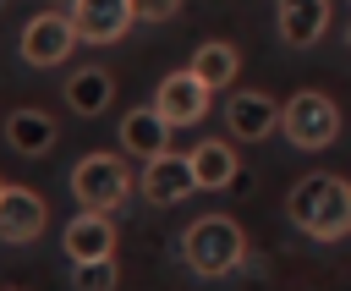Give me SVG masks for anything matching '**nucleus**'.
<instances>
[{
  "label": "nucleus",
  "mask_w": 351,
  "mask_h": 291,
  "mask_svg": "<svg viewBox=\"0 0 351 291\" xmlns=\"http://www.w3.org/2000/svg\"><path fill=\"white\" fill-rule=\"evenodd\" d=\"M71 286H77V291H115V286H121L115 253H110V258H82V264H71Z\"/></svg>",
  "instance_id": "a211bd4d"
},
{
  "label": "nucleus",
  "mask_w": 351,
  "mask_h": 291,
  "mask_svg": "<svg viewBox=\"0 0 351 291\" xmlns=\"http://www.w3.org/2000/svg\"><path fill=\"white\" fill-rule=\"evenodd\" d=\"M346 49H351V33H346Z\"/></svg>",
  "instance_id": "aec40b11"
},
{
  "label": "nucleus",
  "mask_w": 351,
  "mask_h": 291,
  "mask_svg": "<svg viewBox=\"0 0 351 291\" xmlns=\"http://www.w3.org/2000/svg\"><path fill=\"white\" fill-rule=\"evenodd\" d=\"M236 148L230 143H219V137H208V143H197L192 148V176H197V187H208V192H219V187H230L236 181Z\"/></svg>",
  "instance_id": "dca6fc26"
},
{
  "label": "nucleus",
  "mask_w": 351,
  "mask_h": 291,
  "mask_svg": "<svg viewBox=\"0 0 351 291\" xmlns=\"http://www.w3.org/2000/svg\"><path fill=\"white\" fill-rule=\"evenodd\" d=\"M71 192L82 209H121L126 192H132V165L110 148H93L71 165Z\"/></svg>",
  "instance_id": "7ed1b4c3"
},
{
  "label": "nucleus",
  "mask_w": 351,
  "mask_h": 291,
  "mask_svg": "<svg viewBox=\"0 0 351 291\" xmlns=\"http://www.w3.org/2000/svg\"><path fill=\"white\" fill-rule=\"evenodd\" d=\"M60 247H66L71 264H82V258H110V253H115V220H110L104 209H82V214L66 225Z\"/></svg>",
  "instance_id": "9b49d317"
},
{
  "label": "nucleus",
  "mask_w": 351,
  "mask_h": 291,
  "mask_svg": "<svg viewBox=\"0 0 351 291\" xmlns=\"http://www.w3.org/2000/svg\"><path fill=\"white\" fill-rule=\"evenodd\" d=\"M192 71L219 93V88H230V82H236V71H241V49H236V44H225V38H208V44H197Z\"/></svg>",
  "instance_id": "f3484780"
},
{
  "label": "nucleus",
  "mask_w": 351,
  "mask_h": 291,
  "mask_svg": "<svg viewBox=\"0 0 351 291\" xmlns=\"http://www.w3.org/2000/svg\"><path fill=\"white\" fill-rule=\"evenodd\" d=\"M55 137H60V126H55L49 110H38V104H22V110L5 115V143H11L16 154H49Z\"/></svg>",
  "instance_id": "4468645a"
},
{
  "label": "nucleus",
  "mask_w": 351,
  "mask_h": 291,
  "mask_svg": "<svg viewBox=\"0 0 351 291\" xmlns=\"http://www.w3.org/2000/svg\"><path fill=\"white\" fill-rule=\"evenodd\" d=\"M181 258H186L192 275L219 280V275L241 269V258H247V231H241L230 214H197V220L181 231Z\"/></svg>",
  "instance_id": "f03ea898"
},
{
  "label": "nucleus",
  "mask_w": 351,
  "mask_h": 291,
  "mask_svg": "<svg viewBox=\"0 0 351 291\" xmlns=\"http://www.w3.org/2000/svg\"><path fill=\"white\" fill-rule=\"evenodd\" d=\"M0 192H5V181H0Z\"/></svg>",
  "instance_id": "412c9836"
},
{
  "label": "nucleus",
  "mask_w": 351,
  "mask_h": 291,
  "mask_svg": "<svg viewBox=\"0 0 351 291\" xmlns=\"http://www.w3.org/2000/svg\"><path fill=\"white\" fill-rule=\"evenodd\" d=\"M280 132L296 143V148H329L340 137V104L318 88H302L280 104Z\"/></svg>",
  "instance_id": "20e7f679"
},
{
  "label": "nucleus",
  "mask_w": 351,
  "mask_h": 291,
  "mask_svg": "<svg viewBox=\"0 0 351 291\" xmlns=\"http://www.w3.org/2000/svg\"><path fill=\"white\" fill-rule=\"evenodd\" d=\"M208 93H214V88L186 66V71H170V77L154 88V110H159L170 126H197V121L208 115Z\"/></svg>",
  "instance_id": "39448f33"
},
{
  "label": "nucleus",
  "mask_w": 351,
  "mask_h": 291,
  "mask_svg": "<svg viewBox=\"0 0 351 291\" xmlns=\"http://www.w3.org/2000/svg\"><path fill=\"white\" fill-rule=\"evenodd\" d=\"M170 121L154 110V104H137V110H126L121 115V148L132 154V159H154V154H165L170 148Z\"/></svg>",
  "instance_id": "f8f14e48"
},
{
  "label": "nucleus",
  "mask_w": 351,
  "mask_h": 291,
  "mask_svg": "<svg viewBox=\"0 0 351 291\" xmlns=\"http://www.w3.org/2000/svg\"><path fill=\"white\" fill-rule=\"evenodd\" d=\"M274 22H280V38H285L291 49H307V44H318L324 27H329V0H280Z\"/></svg>",
  "instance_id": "ddd939ff"
},
{
  "label": "nucleus",
  "mask_w": 351,
  "mask_h": 291,
  "mask_svg": "<svg viewBox=\"0 0 351 291\" xmlns=\"http://www.w3.org/2000/svg\"><path fill=\"white\" fill-rule=\"evenodd\" d=\"M77 49V27L60 11H38L22 27V60L27 66H66V55Z\"/></svg>",
  "instance_id": "423d86ee"
},
{
  "label": "nucleus",
  "mask_w": 351,
  "mask_h": 291,
  "mask_svg": "<svg viewBox=\"0 0 351 291\" xmlns=\"http://www.w3.org/2000/svg\"><path fill=\"white\" fill-rule=\"evenodd\" d=\"M285 214L313 242H340V236H351V181L329 176V170L302 176L291 187V198H285Z\"/></svg>",
  "instance_id": "f257e3e1"
},
{
  "label": "nucleus",
  "mask_w": 351,
  "mask_h": 291,
  "mask_svg": "<svg viewBox=\"0 0 351 291\" xmlns=\"http://www.w3.org/2000/svg\"><path fill=\"white\" fill-rule=\"evenodd\" d=\"M225 126H230L236 143H263L280 126V104L269 93H258V88H241V93L225 99Z\"/></svg>",
  "instance_id": "1a4fd4ad"
},
{
  "label": "nucleus",
  "mask_w": 351,
  "mask_h": 291,
  "mask_svg": "<svg viewBox=\"0 0 351 291\" xmlns=\"http://www.w3.org/2000/svg\"><path fill=\"white\" fill-rule=\"evenodd\" d=\"M110 99H115V77H110L104 66H82V71L66 77V104H71L77 115H104Z\"/></svg>",
  "instance_id": "2eb2a0df"
},
{
  "label": "nucleus",
  "mask_w": 351,
  "mask_h": 291,
  "mask_svg": "<svg viewBox=\"0 0 351 291\" xmlns=\"http://www.w3.org/2000/svg\"><path fill=\"white\" fill-rule=\"evenodd\" d=\"M143 198L148 203H181V198H192L197 192V176H192V154H154V159H143Z\"/></svg>",
  "instance_id": "0eeeda50"
},
{
  "label": "nucleus",
  "mask_w": 351,
  "mask_h": 291,
  "mask_svg": "<svg viewBox=\"0 0 351 291\" xmlns=\"http://www.w3.org/2000/svg\"><path fill=\"white\" fill-rule=\"evenodd\" d=\"M71 27L82 44H115L132 27V0H71Z\"/></svg>",
  "instance_id": "9d476101"
},
{
  "label": "nucleus",
  "mask_w": 351,
  "mask_h": 291,
  "mask_svg": "<svg viewBox=\"0 0 351 291\" xmlns=\"http://www.w3.org/2000/svg\"><path fill=\"white\" fill-rule=\"evenodd\" d=\"M181 0H132V22H170Z\"/></svg>",
  "instance_id": "6ab92c4d"
},
{
  "label": "nucleus",
  "mask_w": 351,
  "mask_h": 291,
  "mask_svg": "<svg viewBox=\"0 0 351 291\" xmlns=\"http://www.w3.org/2000/svg\"><path fill=\"white\" fill-rule=\"evenodd\" d=\"M44 220H49V203H44L33 187H5V192H0V242H5V247L38 242V236H44Z\"/></svg>",
  "instance_id": "6e6552de"
}]
</instances>
